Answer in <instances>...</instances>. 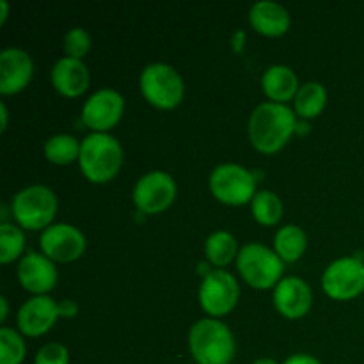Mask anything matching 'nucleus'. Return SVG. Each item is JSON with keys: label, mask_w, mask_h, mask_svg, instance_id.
Listing matches in <instances>:
<instances>
[{"label": "nucleus", "mask_w": 364, "mask_h": 364, "mask_svg": "<svg viewBox=\"0 0 364 364\" xmlns=\"http://www.w3.org/2000/svg\"><path fill=\"white\" fill-rule=\"evenodd\" d=\"M124 98L116 89L103 87L92 92L82 107V119L95 132H107L121 119Z\"/></svg>", "instance_id": "obj_12"}, {"label": "nucleus", "mask_w": 364, "mask_h": 364, "mask_svg": "<svg viewBox=\"0 0 364 364\" xmlns=\"http://www.w3.org/2000/svg\"><path fill=\"white\" fill-rule=\"evenodd\" d=\"M25 358V341L11 327L0 329V364H20Z\"/></svg>", "instance_id": "obj_26"}, {"label": "nucleus", "mask_w": 364, "mask_h": 364, "mask_svg": "<svg viewBox=\"0 0 364 364\" xmlns=\"http://www.w3.org/2000/svg\"><path fill=\"white\" fill-rule=\"evenodd\" d=\"M43 255L52 262H75L85 251V237L73 224L57 223L43 230L39 237Z\"/></svg>", "instance_id": "obj_11"}, {"label": "nucleus", "mask_w": 364, "mask_h": 364, "mask_svg": "<svg viewBox=\"0 0 364 364\" xmlns=\"http://www.w3.org/2000/svg\"><path fill=\"white\" fill-rule=\"evenodd\" d=\"M18 279L25 290L36 295H46L57 283V269L43 252L28 251L18 263Z\"/></svg>", "instance_id": "obj_13"}, {"label": "nucleus", "mask_w": 364, "mask_h": 364, "mask_svg": "<svg viewBox=\"0 0 364 364\" xmlns=\"http://www.w3.org/2000/svg\"><path fill=\"white\" fill-rule=\"evenodd\" d=\"M0 304H2V313H0V320H6L7 318V311H9V308H7V299L6 297H0Z\"/></svg>", "instance_id": "obj_33"}, {"label": "nucleus", "mask_w": 364, "mask_h": 364, "mask_svg": "<svg viewBox=\"0 0 364 364\" xmlns=\"http://www.w3.org/2000/svg\"><path fill=\"white\" fill-rule=\"evenodd\" d=\"M52 84L60 95L80 96L89 85V70L82 59L60 57L52 68Z\"/></svg>", "instance_id": "obj_17"}, {"label": "nucleus", "mask_w": 364, "mask_h": 364, "mask_svg": "<svg viewBox=\"0 0 364 364\" xmlns=\"http://www.w3.org/2000/svg\"><path fill=\"white\" fill-rule=\"evenodd\" d=\"M78 164L85 178L96 183L112 180L123 164V148L114 135L92 132L80 141Z\"/></svg>", "instance_id": "obj_2"}, {"label": "nucleus", "mask_w": 364, "mask_h": 364, "mask_svg": "<svg viewBox=\"0 0 364 364\" xmlns=\"http://www.w3.org/2000/svg\"><path fill=\"white\" fill-rule=\"evenodd\" d=\"M59 316L57 302L48 295H34L21 304L18 311V327L27 336H41L55 323Z\"/></svg>", "instance_id": "obj_16"}, {"label": "nucleus", "mask_w": 364, "mask_h": 364, "mask_svg": "<svg viewBox=\"0 0 364 364\" xmlns=\"http://www.w3.org/2000/svg\"><path fill=\"white\" fill-rule=\"evenodd\" d=\"M25 235L18 226L9 223L0 224V262L11 263L23 252Z\"/></svg>", "instance_id": "obj_25"}, {"label": "nucleus", "mask_w": 364, "mask_h": 364, "mask_svg": "<svg viewBox=\"0 0 364 364\" xmlns=\"http://www.w3.org/2000/svg\"><path fill=\"white\" fill-rule=\"evenodd\" d=\"M57 308H59V316H64V318H73L78 313V304L71 299H63L57 302Z\"/></svg>", "instance_id": "obj_29"}, {"label": "nucleus", "mask_w": 364, "mask_h": 364, "mask_svg": "<svg viewBox=\"0 0 364 364\" xmlns=\"http://www.w3.org/2000/svg\"><path fill=\"white\" fill-rule=\"evenodd\" d=\"M57 196L46 185H28L16 192L11 203V212L21 228L43 230L52 226L57 213Z\"/></svg>", "instance_id": "obj_4"}, {"label": "nucleus", "mask_w": 364, "mask_h": 364, "mask_svg": "<svg viewBox=\"0 0 364 364\" xmlns=\"http://www.w3.org/2000/svg\"><path fill=\"white\" fill-rule=\"evenodd\" d=\"M0 9H2V13H0V23H4L7 18V9H9V4H7V0H0Z\"/></svg>", "instance_id": "obj_32"}, {"label": "nucleus", "mask_w": 364, "mask_h": 364, "mask_svg": "<svg viewBox=\"0 0 364 364\" xmlns=\"http://www.w3.org/2000/svg\"><path fill=\"white\" fill-rule=\"evenodd\" d=\"M322 288L336 301H350L364 290V263L355 256L336 259L322 276Z\"/></svg>", "instance_id": "obj_8"}, {"label": "nucleus", "mask_w": 364, "mask_h": 364, "mask_svg": "<svg viewBox=\"0 0 364 364\" xmlns=\"http://www.w3.org/2000/svg\"><path fill=\"white\" fill-rule=\"evenodd\" d=\"M0 117H2V124H0V130H6L7 127V107L6 103L0 102Z\"/></svg>", "instance_id": "obj_31"}, {"label": "nucleus", "mask_w": 364, "mask_h": 364, "mask_svg": "<svg viewBox=\"0 0 364 364\" xmlns=\"http://www.w3.org/2000/svg\"><path fill=\"white\" fill-rule=\"evenodd\" d=\"M238 295L237 279L226 270H210L199 287V302L213 318L228 315L237 304Z\"/></svg>", "instance_id": "obj_9"}, {"label": "nucleus", "mask_w": 364, "mask_h": 364, "mask_svg": "<svg viewBox=\"0 0 364 364\" xmlns=\"http://www.w3.org/2000/svg\"><path fill=\"white\" fill-rule=\"evenodd\" d=\"M80 155V141L70 134L52 135L45 142V156L52 164L64 166V164L73 162Z\"/></svg>", "instance_id": "obj_23"}, {"label": "nucleus", "mask_w": 364, "mask_h": 364, "mask_svg": "<svg viewBox=\"0 0 364 364\" xmlns=\"http://www.w3.org/2000/svg\"><path fill=\"white\" fill-rule=\"evenodd\" d=\"M237 267L247 284L258 290L277 284L283 274V259L277 256L276 251L258 242L245 244L238 251Z\"/></svg>", "instance_id": "obj_5"}, {"label": "nucleus", "mask_w": 364, "mask_h": 364, "mask_svg": "<svg viewBox=\"0 0 364 364\" xmlns=\"http://www.w3.org/2000/svg\"><path fill=\"white\" fill-rule=\"evenodd\" d=\"M139 85L151 105L159 109H173L183 100L185 84L181 75L171 64L151 63L142 70Z\"/></svg>", "instance_id": "obj_6"}, {"label": "nucleus", "mask_w": 364, "mask_h": 364, "mask_svg": "<svg viewBox=\"0 0 364 364\" xmlns=\"http://www.w3.org/2000/svg\"><path fill=\"white\" fill-rule=\"evenodd\" d=\"M311 288L301 277H283L274 288V304H276L277 311L287 318L304 316L311 308Z\"/></svg>", "instance_id": "obj_15"}, {"label": "nucleus", "mask_w": 364, "mask_h": 364, "mask_svg": "<svg viewBox=\"0 0 364 364\" xmlns=\"http://www.w3.org/2000/svg\"><path fill=\"white\" fill-rule=\"evenodd\" d=\"M188 347L198 364H230L235 358L233 333L217 318H201L191 327Z\"/></svg>", "instance_id": "obj_3"}, {"label": "nucleus", "mask_w": 364, "mask_h": 364, "mask_svg": "<svg viewBox=\"0 0 364 364\" xmlns=\"http://www.w3.org/2000/svg\"><path fill=\"white\" fill-rule=\"evenodd\" d=\"M327 103V91L320 82H306L294 98L295 112L304 119L318 116Z\"/></svg>", "instance_id": "obj_21"}, {"label": "nucleus", "mask_w": 364, "mask_h": 364, "mask_svg": "<svg viewBox=\"0 0 364 364\" xmlns=\"http://www.w3.org/2000/svg\"><path fill=\"white\" fill-rule=\"evenodd\" d=\"M205 252L210 262L217 267H224L238 256L237 238L226 230L213 231L205 244Z\"/></svg>", "instance_id": "obj_22"}, {"label": "nucleus", "mask_w": 364, "mask_h": 364, "mask_svg": "<svg viewBox=\"0 0 364 364\" xmlns=\"http://www.w3.org/2000/svg\"><path fill=\"white\" fill-rule=\"evenodd\" d=\"M263 91L272 102L287 103L294 100L299 91V78L290 66L284 64H274L263 73L262 78Z\"/></svg>", "instance_id": "obj_19"}, {"label": "nucleus", "mask_w": 364, "mask_h": 364, "mask_svg": "<svg viewBox=\"0 0 364 364\" xmlns=\"http://www.w3.org/2000/svg\"><path fill=\"white\" fill-rule=\"evenodd\" d=\"M34 364H70V352L63 343L50 341L39 348Z\"/></svg>", "instance_id": "obj_28"}, {"label": "nucleus", "mask_w": 364, "mask_h": 364, "mask_svg": "<svg viewBox=\"0 0 364 364\" xmlns=\"http://www.w3.org/2000/svg\"><path fill=\"white\" fill-rule=\"evenodd\" d=\"M306 244H308V238H306L304 230L295 224L283 226L274 238V247L283 262H297L306 251Z\"/></svg>", "instance_id": "obj_20"}, {"label": "nucleus", "mask_w": 364, "mask_h": 364, "mask_svg": "<svg viewBox=\"0 0 364 364\" xmlns=\"http://www.w3.org/2000/svg\"><path fill=\"white\" fill-rule=\"evenodd\" d=\"M176 198V181L166 171L142 174L134 187V203L142 213H159Z\"/></svg>", "instance_id": "obj_10"}, {"label": "nucleus", "mask_w": 364, "mask_h": 364, "mask_svg": "<svg viewBox=\"0 0 364 364\" xmlns=\"http://www.w3.org/2000/svg\"><path fill=\"white\" fill-rule=\"evenodd\" d=\"M251 210L258 223L270 226L283 217V201L276 192L258 191L251 201Z\"/></svg>", "instance_id": "obj_24"}, {"label": "nucleus", "mask_w": 364, "mask_h": 364, "mask_svg": "<svg viewBox=\"0 0 364 364\" xmlns=\"http://www.w3.org/2000/svg\"><path fill=\"white\" fill-rule=\"evenodd\" d=\"M91 48V36L85 28L73 27L66 32L64 38V50H66V57H73V59H80Z\"/></svg>", "instance_id": "obj_27"}, {"label": "nucleus", "mask_w": 364, "mask_h": 364, "mask_svg": "<svg viewBox=\"0 0 364 364\" xmlns=\"http://www.w3.org/2000/svg\"><path fill=\"white\" fill-rule=\"evenodd\" d=\"M252 364H277L274 359H269V358H262V359H256Z\"/></svg>", "instance_id": "obj_34"}, {"label": "nucleus", "mask_w": 364, "mask_h": 364, "mask_svg": "<svg viewBox=\"0 0 364 364\" xmlns=\"http://www.w3.org/2000/svg\"><path fill=\"white\" fill-rule=\"evenodd\" d=\"M34 63L28 52L9 46L0 52V92L14 95L31 82Z\"/></svg>", "instance_id": "obj_14"}, {"label": "nucleus", "mask_w": 364, "mask_h": 364, "mask_svg": "<svg viewBox=\"0 0 364 364\" xmlns=\"http://www.w3.org/2000/svg\"><path fill=\"white\" fill-rule=\"evenodd\" d=\"M210 191L226 205L251 203L256 194L255 174L240 164H219L210 174Z\"/></svg>", "instance_id": "obj_7"}, {"label": "nucleus", "mask_w": 364, "mask_h": 364, "mask_svg": "<svg viewBox=\"0 0 364 364\" xmlns=\"http://www.w3.org/2000/svg\"><path fill=\"white\" fill-rule=\"evenodd\" d=\"M297 128L295 112L287 103L263 102L252 110L249 119V137L262 153H276L290 141Z\"/></svg>", "instance_id": "obj_1"}, {"label": "nucleus", "mask_w": 364, "mask_h": 364, "mask_svg": "<svg viewBox=\"0 0 364 364\" xmlns=\"http://www.w3.org/2000/svg\"><path fill=\"white\" fill-rule=\"evenodd\" d=\"M283 364H322L316 358L309 354H294L287 359Z\"/></svg>", "instance_id": "obj_30"}, {"label": "nucleus", "mask_w": 364, "mask_h": 364, "mask_svg": "<svg viewBox=\"0 0 364 364\" xmlns=\"http://www.w3.org/2000/svg\"><path fill=\"white\" fill-rule=\"evenodd\" d=\"M251 25L265 36H281L290 28V13L274 0H259L249 11Z\"/></svg>", "instance_id": "obj_18"}]
</instances>
